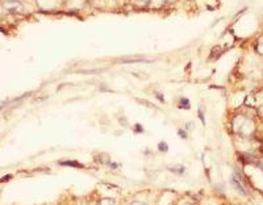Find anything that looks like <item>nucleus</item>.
I'll return each mask as SVG.
<instances>
[{
    "instance_id": "8",
    "label": "nucleus",
    "mask_w": 263,
    "mask_h": 205,
    "mask_svg": "<svg viewBox=\"0 0 263 205\" xmlns=\"http://www.w3.org/2000/svg\"><path fill=\"white\" fill-rule=\"evenodd\" d=\"M114 204H115V200L111 197L100 198L99 202H97V205H114Z\"/></svg>"
},
{
    "instance_id": "15",
    "label": "nucleus",
    "mask_w": 263,
    "mask_h": 205,
    "mask_svg": "<svg viewBox=\"0 0 263 205\" xmlns=\"http://www.w3.org/2000/svg\"><path fill=\"white\" fill-rule=\"evenodd\" d=\"M262 170H263V165H262Z\"/></svg>"
},
{
    "instance_id": "7",
    "label": "nucleus",
    "mask_w": 263,
    "mask_h": 205,
    "mask_svg": "<svg viewBox=\"0 0 263 205\" xmlns=\"http://www.w3.org/2000/svg\"><path fill=\"white\" fill-rule=\"evenodd\" d=\"M255 52L259 54V56L263 57V36H260L259 38H258V41H256Z\"/></svg>"
},
{
    "instance_id": "14",
    "label": "nucleus",
    "mask_w": 263,
    "mask_h": 205,
    "mask_svg": "<svg viewBox=\"0 0 263 205\" xmlns=\"http://www.w3.org/2000/svg\"><path fill=\"white\" fill-rule=\"evenodd\" d=\"M4 2H20V0H4Z\"/></svg>"
},
{
    "instance_id": "3",
    "label": "nucleus",
    "mask_w": 263,
    "mask_h": 205,
    "mask_svg": "<svg viewBox=\"0 0 263 205\" xmlns=\"http://www.w3.org/2000/svg\"><path fill=\"white\" fill-rule=\"evenodd\" d=\"M90 4V0H65L64 8L71 12H77V11H82Z\"/></svg>"
},
{
    "instance_id": "4",
    "label": "nucleus",
    "mask_w": 263,
    "mask_h": 205,
    "mask_svg": "<svg viewBox=\"0 0 263 205\" xmlns=\"http://www.w3.org/2000/svg\"><path fill=\"white\" fill-rule=\"evenodd\" d=\"M175 200H177V193L166 189L160 196L158 201H156V205H175Z\"/></svg>"
},
{
    "instance_id": "5",
    "label": "nucleus",
    "mask_w": 263,
    "mask_h": 205,
    "mask_svg": "<svg viewBox=\"0 0 263 205\" xmlns=\"http://www.w3.org/2000/svg\"><path fill=\"white\" fill-rule=\"evenodd\" d=\"M3 6L8 12H12V14H20V12H23V6L20 4V2H4Z\"/></svg>"
},
{
    "instance_id": "2",
    "label": "nucleus",
    "mask_w": 263,
    "mask_h": 205,
    "mask_svg": "<svg viewBox=\"0 0 263 205\" xmlns=\"http://www.w3.org/2000/svg\"><path fill=\"white\" fill-rule=\"evenodd\" d=\"M38 10L43 12H53V11L64 8V0H36Z\"/></svg>"
},
{
    "instance_id": "9",
    "label": "nucleus",
    "mask_w": 263,
    "mask_h": 205,
    "mask_svg": "<svg viewBox=\"0 0 263 205\" xmlns=\"http://www.w3.org/2000/svg\"><path fill=\"white\" fill-rule=\"evenodd\" d=\"M128 2L138 7H147V0H128Z\"/></svg>"
},
{
    "instance_id": "11",
    "label": "nucleus",
    "mask_w": 263,
    "mask_h": 205,
    "mask_svg": "<svg viewBox=\"0 0 263 205\" xmlns=\"http://www.w3.org/2000/svg\"><path fill=\"white\" fill-rule=\"evenodd\" d=\"M129 205H147V204H145V202H141V201H133V202H130Z\"/></svg>"
},
{
    "instance_id": "13",
    "label": "nucleus",
    "mask_w": 263,
    "mask_h": 205,
    "mask_svg": "<svg viewBox=\"0 0 263 205\" xmlns=\"http://www.w3.org/2000/svg\"><path fill=\"white\" fill-rule=\"evenodd\" d=\"M183 205H197V204H195V202H192V201H187V202H184Z\"/></svg>"
},
{
    "instance_id": "16",
    "label": "nucleus",
    "mask_w": 263,
    "mask_h": 205,
    "mask_svg": "<svg viewBox=\"0 0 263 205\" xmlns=\"http://www.w3.org/2000/svg\"><path fill=\"white\" fill-rule=\"evenodd\" d=\"M64 2H65V0H64Z\"/></svg>"
},
{
    "instance_id": "1",
    "label": "nucleus",
    "mask_w": 263,
    "mask_h": 205,
    "mask_svg": "<svg viewBox=\"0 0 263 205\" xmlns=\"http://www.w3.org/2000/svg\"><path fill=\"white\" fill-rule=\"evenodd\" d=\"M232 126H233V132L237 136L242 137V138H250L254 136L256 132V124L251 117L246 116V115H236L232 121Z\"/></svg>"
},
{
    "instance_id": "6",
    "label": "nucleus",
    "mask_w": 263,
    "mask_h": 205,
    "mask_svg": "<svg viewBox=\"0 0 263 205\" xmlns=\"http://www.w3.org/2000/svg\"><path fill=\"white\" fill-rule=\"evenodd\" d=\"M167 6L166 0H147V8L153 11H160Z\"/></svg>"
},
{
    "instance_id": "10",
    "label": "nucleus",
    "mask_w": 263,
    "mask_h": 205,
    "mask_svg": "<svg viewBox=\"0 0 263 205\" xmlns=\"http://www.w3.org/2000/svg\"><path fill=\"white\" fill-rule=\"evenodd\" d=\"M258 115H259L260 117H263V104H260L259 108H258Z\"/></svg>"
},
{
    "instance_id": "12",
    "label": "nucleus",
    "mask_w": 263,
    "mask_h": 205,
    "mask_svg": "<svg viewBox=\"0 0 263 205\" xmlns=\"http://www.w3.org/2000/svg\"><path fill=\"white\" fill-rule=\"evenodd\" d=\"M177 2H178V0H166L167 4H175Z\"/></svg>"
}]
</instances>
